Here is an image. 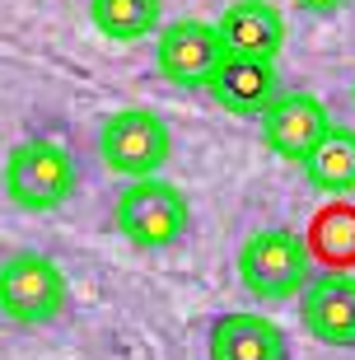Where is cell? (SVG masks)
Returning a JSON list of instances; mask_svg holds the SVG:
<instances>
[{
	"label": "cell",
	"mask_w": 355,
	"mask_h": 360,
	"mask_svg": "<svg viewBox=\"0 0 355 360\" xmlns=\"http://www.w3.org/2000/svg\"><path fill=\"white\" fill-rule=\"evenodd\" d=\"M224 61H229V47L220 28L206 19H173L155 38V66L173 89H211Z\"/></svg>",
	"instance_id": "6"
},
{
	"label": "cell",
	"mask_w": 355,
	"mask_h": 360,
	"mask_svg": "<svg viewBox=\"0 0 355 360\" xmlns=\"http://www.w3.org/2000/svg\"><path fill=\"white\" fill-rule=\"evenodd\" d=\"M309 253L323 262V267H337V271H351L355 267V206L342 197H332L328 206H318L314 220H309Z\"/></svg>",
	"instance_id": "12"
},
{
	"label": "cell",
	"mask_w": 355,
	"mask_h": 360,
	"mask_svg": "<svg viewBox=\"0 0 355 360\" xmlns=\"http://www.w3.org/2000/svg\"><path fill=\"white\" fill-rule=\"evenodd\" d=\"M75 187H79V169L70 160V150L47 141V136L19 141L5 160V197H10V206H19L28 215L66 206L75 197Z\"/></svg>",
	"instance_id": "2"
},
{
	"label": "cell",
	"mask_w": 355,
	"mask_h": 360,
	"mask_svg": "<svg viewBox=\"0 0 355 360\" xmlns=\"http://www.w3.org/2000/svg\"><path fill=\"white\" fill-rule=\"evenodd\" d=\"M98 155L112 174H122L127 183L136 178H159V169L173 155L169 122L150 112V108H117L112 117H103L98 127Z\"/></svg>",
	"instance_id": "5"
},
{
	"label": "cell",
	"mask_w": 355,
	"mask_h": 360,
	"mask_svg": "<svg viewBox=\"0 0 355 360\" xmlns=\"http://www.w3.org/2000/svg\"><path fill=\"white\" fill-rule=\"evenodd\" d=\"M304 174L328 197H351L355 192V127H332L323 146L304 160Z\"/></svg>",
	"instance_id": "13"
},
{
	"label": "cell",
	"mask_w": 355,
	"mask_h": 360,
	"mask_svg": "<svg viewBox=\"0 0 355 360\" xmlns=\"http://www.w3.org/2000/svg\"><path fill=\"white\" fill-rule=\"evenodd\" d=\"M215 108L234 112V117H262L271 98H276V61H257V56H229L220 75L206 89Z\"/></svg>",
	"instance_id": "11"
},
{
	"label": "cell",
	"mask_w": 355,
	"mask_h": 360,
	"mask_svg": "<svg viewBox=\"0 0 355 360\" xmlns=\"http://www.w3.org/2000/svg\"><path fill=\"white\" fill-rule=\"evenodd\" d=\"M206 360H290V337L257 309H234L211 323Z\"/></svg>",
	"instance_id": "9"
},
{
	"label": "cell",
	"mask_w": 355,
	"mask_h": 360,
	"mask_svg": "<svg viewBox=\"0 0 355 360\" xmlns=\"http://www.w3.org/2000/svg\"><path fill=\"white\" fill-rule=\"evenodd\" d=\"M187 220H192V206H187L183 187H173L169 178H136L122 187L117 206H112L117 234L145 253L173 248L187 234Z\"/></svg>",
	"instance_id": "3"
},
{
	"label": "cell",
	"mask_w": 355,
	"mask_h": 360,
	"mask_svg": "<svg viewBox=\"0 0 355 360\" xmlns=\"http://www.w3.org/2000/svg\"><path fill=\"white\" fill-rule=\"evenodd\" d=\"M314 281V253L304 234L295 229H257L238 248V285L257 304H285L299 300L304 285Z\"/></svg>",
	"instance_id": "1"
},
{
	"label": "cell",
	"mask_w": 355,
	"mask_h": 360,
	"mask_svg": "<svg viewBox=\"0 0 355 360\" xmlns=\"http://www.w3.org/2000/svg\"><path fill=\"white\" fill-rule=\"evenodd\" d=\"M89 19L112 42H141L150 33H159L164 5L159 0H89Z\"/></svg>",
	"instance_id": "14"
},
{
	"label": "cell",
	"mask_w": 355,
	"mask_h": 360,
	"mask_svg": "<svg viewBox=\"0 0 355 360\" xmlns=\"http://www.w3.org/2000/svg\"><path fill=\"white\" fill-rule=\"evenodd\" d=\"M295 10H304V14H337V10H346L351 0H290Z\"/></svg>",
	"instance_id": "15"
},
{
	"label": "cell",
	"mask_w": 355,
	"mask_h": 360,
	"mask_svg": "<svg viewBox=\"0 0 355 360\" xmlns=\"http://www.w3.org/2000/svg\"><path fill=\"white\" fill-rule=\"evenodd\" d=\"M66 271L42 253H10L0 262V314L19 328H47L66 314Z\"/></svg>",
	"instance_id": "4"
},
{
	"label": "cell",
	"mask_w": 355,
	"mask_h": 360,
	"mask_svg": "<svg viewBox=\"0 0 355 360\" xmlns=\"http://www.w3.org/2000/svg\"><path fill=\"white\" fill-rule=\"evenodd\" d=\"M332 131V117L318 94H304V89H290L276 94L271 108L262 112V146L285 164H304L323 146V136Z\"/></svg>",
	"instance_id": "7"
},
{
	"label": "cell",
	"mask_w": 355,
	"mask_h": 360,
	"mask_svg": "<svg viewBox=\"0 0 355 360\" xmlns=\"http://www.w3.org/2000/svg\"><path fill=\"white\" fill-rule=\"evenodd\" d=\"M304 333L332 351H355V271L323 267L299 295Z\"/></svg>",
	"instance_id": "8"
},
{
	"label": "cell",
	"mask_w": 355,
	"mask_h": 360,
	"mask_svg": "<svg viewBox=\"0 0 355 360\" xmlns=\"http://www.w3.org/2000/svg\"><path fill=\"white\" fill-rule=\"evenodd\" d=\"M229 56H257V61H276L285 47V14L271 0H234L229 10L215 19Z\"/></svg>",
	"instance_id": "10"
},
{
	"label": "cell",
	"mask_w": 355,
	"mask_h": 360,
	"mask_svg": "<svg viewBox=\"0 0 355 360\" xmlns=\"http://www.w3.org/2000/svg\"><path fill=\"white\" fill-rule=\"evenodd\" d=\"M351 103H355V89H351Z\"/></svg>",
	"instance_id": "16"
}]
</instances>
